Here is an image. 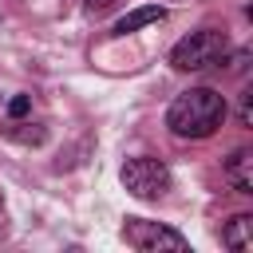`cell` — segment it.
<instances>
[{"label":"cell","instance_id":"10","mask_svg":"<svg viewBox=\"0 0 253 253\" xmlns=\"http://www.w3.org/2000/svg\"><path fill=\"white\" fill-rule=\"evenodd\" d=\"M32 111V95H16L12 103H8V119H24Z\"/></svg>","mask_w":253,"mask_h":253},{"label":"cell","instance_id":"2","mask_svg":"<svg viewBox=\"0 0 253 253\" xmlns=\"http://www.w3.org/2000/svg\"><path fill=\"white\" fill-rule=\"evenodd\" d=\"M225 51H229V40H225V32L198 28V32H190V36H182V40L174 43V51H170V63H174L178 71H206V67L221 63V59H225Z\"/></svg>","mask_w":253,"mask_h":253},{"label":"cell","instance_id":"5","mask_svg":"<svg viewBox=\"0 0 253 253\" xmlns=\"http://www.w3.org/2000/svg\"><path fill=\"white\" fill-rule=\"evenodd\" d=\"M225 182H229L237 194H253V150H249V146H237V150L225 158Z\"/></svg>","mask_w":253,"mask_h":253},{"label":"cell","instance_id":"4","mask_svg":"<svg viewBox=\"0 0 253 253\" xmlns=\"http://www.w3.org/2000/svg\"><path fill=\"white\" fill-rule=\"evenodd\" d=\"M123 237H126L138 253H162V249H170V253H186V249H190V241H186L178 229L158 225V221H142V217H130V221L123 225Z\"/></svg>","mask_w":253,"mask_h":253},{"label":"cell","instance_id":"8","mask_svg":"<svg viewBox=\"0 0 253 253\" xmlns=\"http://www.w3.org/2000/svg\"><path fill=\"white\" fill-rule=\"evenodd\" d=\"M8 134H12V138H20V142H43V126L28 130V123H12V126H8Z\"/></svg>","mask_w":253,"mask_h":253},{"label":"cell","instance_id":"11","mask_svg":"<svg viewBox=\"0 0 253 253\" xmlns=\"http://www.w3.org/2000/svg\"><path fill=\"white\" fill-rule=\"evenodd\" d=\"M245 63H249V51H245V47L229 55V71H233V75H241V71H245Z\"/></svg>","mask_w":253,"mask_h":253},{"label":"cell","instance_id":"3","mask_svg":"<svg viewBox=\"0 0 253 253\" xmlns=\"http://www.w3.org/2000/svg\"><path fill=\"white\" fill-rule=\"evenodd\" d=\"M123 186H126V194H134V198H142V202H154V198H162L166 190H170V170H166V162H158V158H126V166H123Z\"/></svg>","mask_w":253,"mask_h":253},{"label":"cell","instance_id":"1","mask_svg":"<svg viewBox=\"0 0 253 253\" xmlns=\"http://www.w3.org/2000/svg\"><path fill=\"white\" fill-rule=\"evenodd\" d=\"M229 107H225V95H217L213 87H190L182 91L170 111H166V126L170 134L178 138H210L221 123H225Z\"/></svg>","mask_w":253,"mask_h":253},{"label":"cell","instance_id":"7","mask_svg":"<svg viewBox=\"0 0 253 253\" xmlns=\"http://www.w3.org/2000/svg\"><path fill=\"white\" fill-rule=\"evenodd\" d=\"M249 229H253V217H249V213H233V217L225 221V229H221V245H229V249H237V253H249V249H253Z\"/></svg>","mask_w":253,"mask_h":253},{"label":"cell","instance_id":"6","mask_svg":"<svg viewBox=\"0 0 253 253\" xmlns=\"http://www.w3.org/2000/svg\"><path fill=\"white\" fill-rule=\"evenodd\" d=\"M166 20V8L162 4H142V8H134V12H126V16H119L115 20V36H130V32H138V28H146V24H162Z\"/></svg>","mask_w":253,"mask_h":253},{"label":"cell","instance_id":"9","mask_svg":"<svg viewBox=\"0 0 253 253\" xmlns=\"http://www.w3.org/2000/svg\"><path fill=\"white\" fill-rule=\"evenodd\" d=\"M237 123H241V126H253V91H249V87L241 91V103H237Z\"/></svg>","mask_w":253,"mask_h":253},{"label":"cell","instance_id":"12","mask_svg":"<svg viewBox=\"0 0 253 253\" xmlns=\"http://www.w3.org/2000/svg\"><path fill=\"white\" fill-rule=\"evenodd\" d=\"M87 8H107V4H115V0H83Z\"/></svg>","mask_w":253,"mask_h":253}]
</instances>
